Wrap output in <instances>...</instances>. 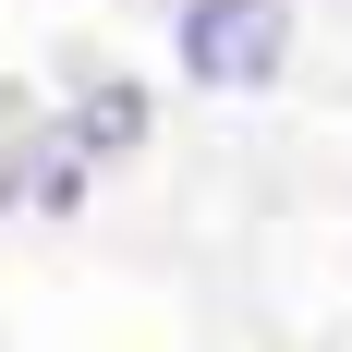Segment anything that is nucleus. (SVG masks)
Returning <instances> with one entry per match:
<instances>
[{"instance_id": "nucleus-1", "label": "nucleus", "mask_w": 352, "mask_h": 352, "mask_svg": "<svg viewBox=\"0 0 352 352\" xmlns=\"http://www.w3.org/2000/svg\"><path fill=\"white\" fill-rule=\"evenodd\" d=\"M292 61V0H182V73L219 85V98H255L280 85Z\"/></svg>"}]
</instances>
